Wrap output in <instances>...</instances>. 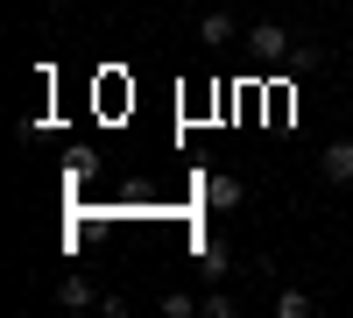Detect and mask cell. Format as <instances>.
<instances>
[{"instance_id":"6da1fadb","label":"cell","mask_w":353,"mask_h":318,"mask_svg":"<svg viewBox=\"0 0 353 318\" xmlns=\"http://www.w3.org/2000/svg\"><path fill=\"white\" fill-rule=\"evenodd\" d=\"M248 50L261 57V64H290V50H297V43H290L283 21H254V28H248Z\"/></svg>"},{"instance_id":"7a4b0ae2","label":"cell","mask_w":353,"mask_h":318,"mask_svg":"<svg viewBox=\"0 0 353 318\" xmlns=\"http://www.w3.org/2000/svg\"><path fill=\"white\" fill-rule=\"evenodd\" d=\"M198 198H205V212H233L248 191H241V177H205V184H198Z\"/></svg>"},{"instance_id":"3957f363","label":"cell","mask_w":353,"mask_h":318,"mask_svg":"<svg viewBox=\"0 0 353 318\" xmlns=\"http://www.w3.org/2000/svg\"><path fill=\"white\" fill-rule=\"evenodd\" d=\"M318 170H325V184H353V141H325Z\"/></svg>"},{"instance_id":"277c9868","label":"cell","mask_w":353,"mask_h":318,"mask_svg":"<svg viewBox=\"0 0 353 318\" xmlns=\"http://www.w3.org/2000/svg\"><path fill=\"white\" fill-rule=\"evenodd\" d=\"M233 36H241V28H233V14H226V8H212V14L198 21V43H212V50H226Z\"/></svg>"},{"instance_id":"5b68a950","label":"cell","mask_w":353,"mask_h":318,"mask_svg":"<svg viewBox=\"0 0 353 318\" xmlns=\"http://www.w3.org/2000/svg\"><path fill=\"white\" fill-rule=\"evenodd\" d=\"M57 304H71V311H92L99 297H92V283H85V276H64V283H57Z\"/></svg>"},{"instance_id":"8992f818","label":"cell","mask_w":353,"mask_h":318,"mask_svg":"<svg viewBox=\"0 0 353 318\" xmlns=\"http://www.w3.org/2000/svg\"><path fill=\"white\" fill-rule=\"evenodd\" d=\"M198 269H205V276H212V283H219V276L233 269V255H226L219 241H205V248H198Z\"/></svg>"},{"instance_id":"52a82bcc","label":"cell","mask_w":353,"mask_h":318,"mask_svg":"<svg viewBox=\"0 0 353 318\" xmlns=\"http://www.w3.org/2000/svg\"><path fill=\"white\" fill-rule=\"evenodd\" d=\"M311 311H318V304H311L304 290H283V297H276V318H311Z\"/></svg>"},{"instance_id":"ba28073f","label":"cell","mask_w":353,"mask_h":318,"mask_svg":"<svg viewBox=\"0 0 353 318\" xmlns=\"http://www.w3.org/2000/svg\"><path fill=\"white\" fill-rule=\"evenodd\" d=\"M198 311H205V318H233V297H226V290H205Z\"/></svg>"},{"instance_id":"9c48e42d","label":"cell","mask_w":353,"mask_h":318,"mask_svg":"<svg viewBox=\"0 0 353 318\" xmlns=\"http://www.w3.org/2000/svg\"><path fill=\"white\" fill-rule=\"evenodd\" d=\"M198 311V297H184V290H176V297H163V318H191Z\"/></svg>"}]
</instances>
